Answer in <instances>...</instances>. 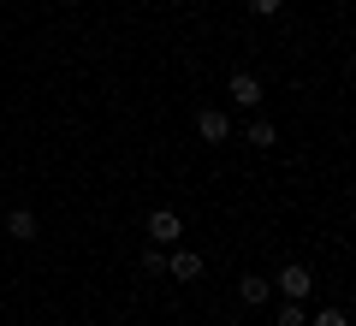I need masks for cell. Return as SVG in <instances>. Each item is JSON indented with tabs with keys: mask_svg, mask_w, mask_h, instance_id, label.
<instances>
[{
	"mask_svg": "<svg viewBox=\"0 0 356 326\" xmlns=\"http://www.w3.org/2000/svg\"><path fill=\"white\" fill-rule=\"evenodd\" d=\"M243 6H250L255 18H273V13H280V6H285V0H243Z\"/></svg>",
	"mask_w": 356,
	"mask_h": 326,
	"instance_id": "11",
	"label": "cell"
},
{
	"mask_svg": "<svg viewBox=\"0 0 356 326\" xmlns=\"http://www.w3.org/2000/svg\"><path fill=\"white\" fill-rule=\"evenodd\" d=\"M166 273H172L178 285H191V279H202V255H196V250H178V243H172V250H166Z\"/></svg>",
	"mask_w": 356,
	"mask_h": 326,
	"instance_id": "5",
	"label": "cell"
},
{
	"mask_svg": "<svg viewBox=\"0 0 356 326\" xmlns=\"http://www.w3.org/2000/svg\"><path fill=\"white\" fill-rule=\"evenodd\" d=\"M6 238L36 243V213H30V208H13V213H6Z\"/></svg>",
	"mask_w": 356,
	"mask_h": 326,
	"instance_id": "6",
	"label": "cell"
},
{
	"mask_svg": "<svg viewBox=\"0 0 356 326\" xmlns=\"http://www.w3.org/2000/svg\"><path fill=\"white\" fill-rule=\"evenodd\" d=\"M0 178H6V166H0Z\"/></svg>",
	"mask_w": 356,
	"mask_h": 326,
	"instance_id": "13",
	"label": "cell"
},
{
	"mask_svg": "<svg viewBox=\"0 0 356 326\" xmlns=\"http://www.w3.org/2000/svg\"><path fill=\"white\" fill-rule=\"evenodd\" d=\"M196 137H202V142H232L226 107H202V113H196Z\"/></svg>",
	"mask_w": 356,
	"mask_h": 326,
	"instance_id": "4",
	"label": "cell"
},
{
	"mask_svg": "<svg viewBox=\"0 0 356 326\" xmlns=\"http://www.w3.org/2000/svg\"><path fill=\"white\" fill-rule=\"evenodd\" d=\"M143 273H166V250H161V243L143 250Z\"/></svg>",
	"mask_w": 356,
	"mask_h": 326,
	"instance_id": "9",
	"label": "cell"
},
{
	"mask_svg": "<svg viewBox=\"0 0 356 326\" xmlns=\"http://www.w3.org/2000/svg\"><path fill=\"white\" fill-rule=\"evenodd\" d=\"M309 326H350V320H344V309H321Z\"/></svg>",
	"mask_w": 356,
	"mask_h": 326,
	"instance_id": "12",
	"label": "cell"
},
{
	"mask_svg": "<svg viewBox=\"0 0 356 326\" xmlns=\"http://www.w3.org/2000/svg\"><path fill=\"white\" fill-rule=\"evenodd\" d=\"M280 326H303V302H280Z\"/></svg>",
	"mask_w": 356,
	"mask_h": 326,
	"instance_id": "10",
	"label": "cell"
},
{
	"mask_svg": "<svg viewBox=\"0 0 356 326\" xmlns=\"http://www.w3.org/2000/svg\"><path fill=\"white\" fill-rule=\"evenodd\" d=\"M243 137H250V149H273V142H280V131H273V119H250V131H243Z\"/></svg>",
	"mask_w": 356,
	"mask_h": 326,
	"instance_id": "8",
	"label": "cell"
},
{
	"mask_svg": "<svg viewBox=\"0 0 356 326\" xmlns=\"http://www.w3.org/2000/svg\"><path fill=\"white\" fill-rule=\"evenodd\" d=\"M226 101L232 107H261V77L255 72H232L226 77Z\"/></svg>",
	"mask_w": 356,
	"mask_h": 326,
	"instance_id": "3",
	"label": "cell"
},
{
	"mask_svg": "<svg viewBox=\"0 0 356 326\" xmlns=\"http://www.w3.org/2000/svg\"><path fill=\"white\" fill-rule=\"evenodd\" d=\"M267 285L280 291V297H285V302H303V297H309V291H315V273H309V267H303V261H285V267H280V273L267 279Z\"/></svg>",
	"mask_w": 356,
	"mask_h": 326,
	"instance_id": "1",
	"label": "cell"
},
{
	"mask_svg": "<svg viewBox=\"0 0 356 326\" xmlns=\"http://www.w3.org/2000/svg\"><path fill=\"white\" fill-rule=\"evenodd\" d=\"M143 231H149V243L172 250V243L184 238V220H178V208H154V213H149V226H143Z\"/></svg>",
	"mask_w": 356,
	"mask_h": 326,
	"instance_id": "2",
	"label": "cell"
},
{
	"mask_svg": "<svg viewBox=\"0 0 356 326\" xmlns=\"http://www.w3.org/2000/svg\"><path fill=\"white\" fill-rule=\"evenodd\" d=\"M238 297H243V302H267V297H273L267 273H243V279H238Z\"/></svg>",
	"mask_w": 356,
	"mask_h": 326,
	"instance_id": "7",
	"label": "cell"
},
{
	"mask_svg": "<svg viewBox=\"0 0 356 326\" xmlns=\"http://www.w3.org/2000/svg\"><path fill=\"white\" fill-rule=\"evenodd\" d=\"M0 261H6V255H0Z\"/></svg>",
	"mask_w": 356,
	"mask_h": 326,
	"instance_id": "14",
	"label": "cell"
}]
</instances>
